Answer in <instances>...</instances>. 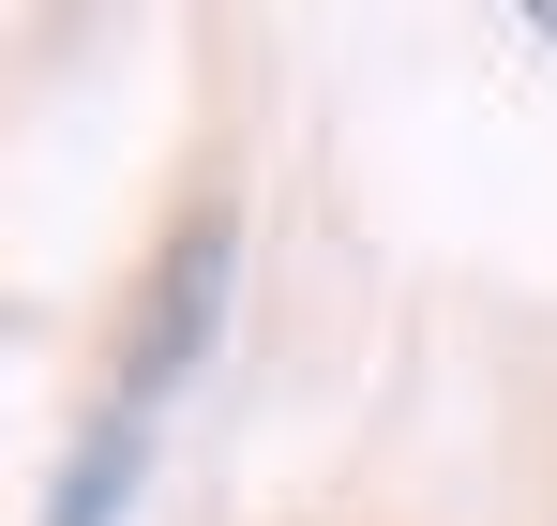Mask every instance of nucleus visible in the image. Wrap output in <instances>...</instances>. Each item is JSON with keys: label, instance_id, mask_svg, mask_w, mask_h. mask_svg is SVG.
<instances>
[{"label": "nucleus", "instance_id": "f257e3e1", "mask_svg": "<svg viewBox=\"0 0 557 526\" xmlns=\"http://www.w3.org/2000/svg\"><path fill=\"white\" fill-rule=\"evenodd\" d=\"M226 301H242V211H226V196H196L182 226L151 241L136 301H121V331H106V406L166 422V406L196 391V361L226 347Z\"/></svg>", "mask_w": 557, "mask_h": 526}, {"label": "nucleus", "instance_id": "f03ea898", "mask_svg": "<svg viewBox=\"0 0 557 526\" xmlns=\"http://www.w3.org/2000/svg\"><path fill=\"white\" fill-rule=\"evenodd\" d=\"M136 481H151V422H136V406H91V437L61 451V481H46V512H30V526H121V512H136Z\"/></svg>", "mask_w": 557, "mask_h": 526}]
</instances>
